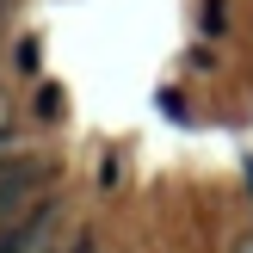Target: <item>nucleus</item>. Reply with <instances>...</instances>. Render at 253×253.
Segmentation results:
<instances>
[{
    "label": "nucleus",
    "instance_id": "4",
    "mask_svg": "<svg viewBox=\"0 0 253 253\" xmlns=\"http://www.w3.org/2000/svg\"><path fill=\"white\" fill-rule=\"evenodd\" d=\"M222 25H229V6H222V0H204V31H210V37H216V31H222Z\"/></svg>",
    "mask_w": 253,
    "mask_h": 253
},
{
    "label": "nucleus",
    "instance_id": "6",
    "mask_svg": "<svg viewBox=\"0 0 253 253\" xmlns=\"http://www.w3.org/2000/svg\"><path fill=\"white\" fill-rule=\"evenodd\" d=\"M49 253H81V235H74V241H62V247H49Z\"/></svg>",
    "mask_w": 253,
    "mask_h": 253
},
{
    "label": "nucleus",
    "instance_id": "1",
    "mask_svg": "<svg viewBox=\"0 0 253 253\" xmlns=\"http://www.w3.org/2000/svg\"><path fill=\"white\" fill-rule=\"evenodd\" d=\"M56 222H62V204L49 198L43 210H31V216H19V222L0 229V253H49L56 247Z\"/></svg>",
    "mask_w": 253,
    "mask_h": 253
},
{
    "label": "nucleus",
    "instance_id": "2",
    "mask_svg": "<svg viewBox=\"0 0 253 253\" xmlns=\"http://www.w3.org/2000/svg\"><path fill=\"white\" fill-rule=\"evenodd\" d=\"M49 179L43 161H12V167H0V222H12L25 204L37 198V185Z\"/></svg>",
    "mask_w": 253,
    "mask_h": 253
},
{
    "label": "nucleus",
    "instance_id": "3",
    "mask_svg": "<svg viewBox=\"0 0 253 253\" xmlns=\"http://www.w3.org/2000/svg\"><path fill=\"white\" fill-rule=\"evenodd\" d=\"M37 118H62V86H37Z\"/></svg>",
    "mask_w": 253,
    "mask_h": 253
},
{
    "label": "nucleus",
    "instance_id": "7",
    "mask_svg": "<svg viewBox=\"0 0 253 253\" xmlns=\"http://www.w3.org/2000/svg\"><path fill=\"white\" fill-rule=\"evenodd\" d=\"M229 253H253V235H247V241H235V247H229Z\"/></svg>",
    "mask_w": 253,
    "mask_h": 253
},
{
    "label": "nucleus",
    "instance_id": "5",
    "mask_svg": "<svg viewBox=\"0 0 253 253\" xmlns=\"http://www.w3.org/2000/svg\"><path fill=\"white\" fill-rule=\"evenodd\" d=\"M12 136H19V130H12V118H6V111H0V161H6V148H12Z\"/></svg>",
    "mask_w": 253,
    "mask_h": 253
}]
</instances>
